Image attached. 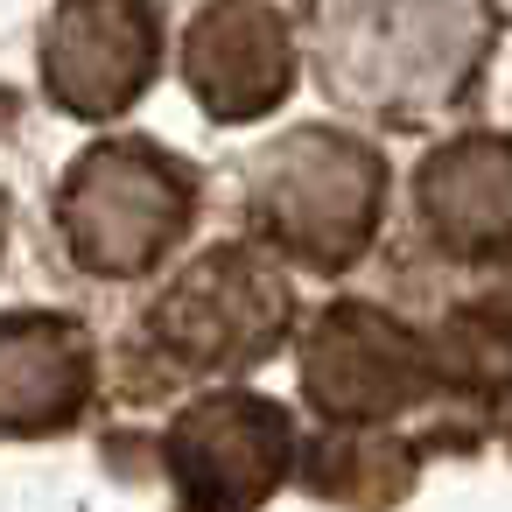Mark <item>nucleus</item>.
Wrapping results in <instances>:
<instances>
[{"mask_svg":"<svg viewBox=\"0 0 512 512\" xmlns=\"http://www.w3.org/2000/svg\"><path fill=\"white\" fill-rule=\"evenodd\" d=\"M148 0H64L43 36V85L71 113H120L155 71Z\"/></svg>","mask_w":512,"mask_h":512,"instance_id":"obj_1","label":"nucleus"},{"mask_svg":"<svg viewBox=\"0 0 512 512\" xmlns=\"http://www.w3.org/2000/svg\"><path fill=\"white\" fill-rule=\"evenodd\" d=\"M183 190L176 176L141 148H106L78 169L64 197V232L92 267H141L176 232Z\"/></svg>","mask_w":512,"mask_h":512,"instance_id":"obj_2","label":"nucleus"},{"mask_svg":"<svg viewBox=\"0 0 512 512\" xmlns=\"http://www.w3.org/2000/svg\"><path fill=\"white\" fill-rule=\"evenodd\" d=\"M190 85L225 120H246L281 99L288 85V29L260 0H218L190 29Z\"/></svg>","mask_w":512,"mask_h":512,"instance_id":"obj_3","label":"nucleus"},{"mask_svg":"<svg viewBox=\"0 0 512 512\" xmlns=\"http://www.w3.org/2000/svg\"><path fill=\"white\" fill-rule=\"evenodd\" d=\"M85 400V344L64 323L0 330V428H43Z\"/></svg>","mask_w":512,"mask_h":512,"instance_id":"obj_4","label":"nucleus"}]
</instances>
